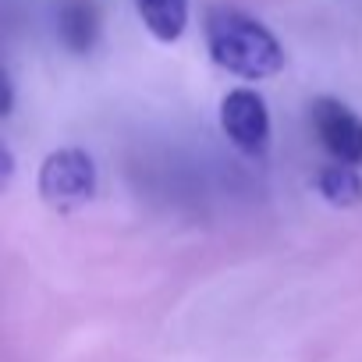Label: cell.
Here are the masks:
<instances>
[{
  "label": "cell",
  "mask_w": 362,
  "mask_h": 362,
  "mask_svg": "<svg viewBox=\"0 0 362 362\" xmlns=\"http://www.w3.org/2000/svg\"><path fill=\"white\" fill-rule=\"evenodd\" d=\"M206 47L217 68L249 82L274 78L284 68V50L277 36L263 22L235 8H214L206 15Z\"/></svg>",
  "instance_id": "cell-1"
},
{
  "label": "cell",
  "mask_w": 362,
  "mask_h": 362,
  "mask_svg": "<svg viewBox=\"0 0 362 362\" xmlns=\"http://www.w3.org/2000/svg\"><path fill=\"white\" fill-rule=\"evenodd\" d=\"M40 199L54 210H75L96 196V163L86 149L64 146L54 149L40 167Z\"/></svg>",
  "instance_id": "cell-2"
},
{
  "label": "cell",
  "mask_w": 362,
  "mask_h": 362,
  "mask_svg": "<svg viewBox=\"0 0 362 362\" xmlns=\"http://www.w3.org/2000/svg\"><path fill=\"white\" fill-rule=\"evenodd\" d=\"M221 128L245 156H263L270 149V110L256 89H231L224 96Z\"/></svg>",
  "instance_id": "cell-3"
},
{
  "label": "cell",
  "mask_w": 362,
  "mask_h": 362,
  "mask_svg": "<svg viewBox=\"0 0 362 362\" xmlns=\"http://www.w3.org/2000/svg\"><path fill=\"white\" fill-rule=\"evenodd\" d=\"M313 128L327 153H334L341 163H362V117L341 103V100H316L313 103Z\"/></svg>",
  "instance_id": "cell-4"
},
{
  "label": "cell",
  "mask_w": 362,
  "mask_h": 362,
  "mask_svg": "<svg viewBox=\"0 0 362 362\" xmlns=\"http://www.w3.org/2000/svg\"><path fill=\"white\" fill-rule=\"evenodd\" d=\"M57 36L71 54H89L100 40V11L93 0H64L57 8Z\"/></svg>",
  "instance_id": "cell-5"
},
{
  "label": "cell",
  "mask_w": 362,
  "mask_h": 362,
  "mask_svg": "<svg viewBox=\"0 0 362 362\" xmlns=\"http://www.w3.org/2000/svg\"><path fill=\"white\" fill-rule=\"evenodd\" d=\"M135 11L153 40L174 43L189 25V0H135Z\"/></svg>",
  "instance_id": "cell-6"
},
{
  "label": "cell",
  "mask_w": 362,
  "mask_h": 362,
  "mask_svg": "<svg viewBox=\"0 0 362 362\" xmlns=\"http://www.w3.org/2000/svg\"><path fill=\"white\" fill-rule=\"evenodd\" d=\"M316 189L320 196L330 203V206H341V210H351V206H362V177L355 170V163H334V167H323L320 177H316Z\"/></svg>",
  "instance_id": "cell-7"
},
{
  "label": "cell",
  "mask_w": 362,
  "mask_h": 362,
  "mask_svg": "<svg viewBox=\"0 0 362 362\" xmlns=\"http://www.w3.org/2000/svg\"><path fill=\"white\" fill-rule=\"evenodd\" d=\"M0 86H4V107H0V114H11V107H15V82H11V75L4 71V78H0Z\"/></svg>",
  "instance_id": "cell-8"
}]
</instances>
